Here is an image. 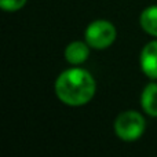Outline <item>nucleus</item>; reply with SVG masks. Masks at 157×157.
I'll list each match as a JSON object with an SVG mask.
<instances>
[{
	"mask_svg": "<svg viewBox=\"0 0 157 157\" xmlns=\"http://www.w3.org/2000/svg\"><path fill=\"white\" fill-rule=\"evenodd\" d=\"M97 90L95 78L83 68H69L55 80V94L68 106H83L92 99Z\"/></svg>",
	"mask_w": 157,
	"mask_h": 157,
	"instance_id": "nucleus-1",
	"label": "nucleus"
},
{
	"mask_svg": "<svg viewBox=\"0 0 157 157\" xmlns=\"http://www.w3.org/2000/svg\"><path fill=\"white\" fill-rule=\"evenodd\" d=\"M146 121L144 116L136 110H125L114 120V132L125 142H134L145 132Z\"/></svg>",
	"mask_w": 157,
	"mask_h": 157,
	"instance_id": "nucleus-2",
	"label": "nucleus"
},
{
	"mask_svg": "<svg viewBox=\"0 0 157 157\" xmlns=\"http://www.w3.org/2000/svg\"><path fill=\"white\" fill-rule=\"evenodd\" d=\"M117 30L112 22L106 19L92 21L84 30V40L94 50H105L114 43Z\"/></svg>",
	"mask_w": 157,
	"mask_h": 157,
	"instance_id": "nucleus-3",
	"label": "nucleus"
},
{
	"mask_svg": "<svg viewBox=\"0 0 157 157\" xmlns=\"http://www.w3.org/2000/svg\"><path fill=\"white\" fill-rule=\"evenodd\" d=\"M141 69L149 78L157 80V39L152 40L142 48L139 57Z\"/></svg>",
	"mask_w": 157,
	"mask_h": 157,
	"instance_id": "nucleus-4",
	"label": "nucleus"
},
{
	"mask_svg": "<svg viewBox=\"0 0 157 157\" xmlns=\"http://www.w3.org/2000/svg\"><path fill=\"white\" fill-rule=\"evenodd\" d=\"M90 48L91 47L88 46L86 40L84 41H80V40H76V41H72L66 46L65 48V59L68 61L71 65H81L83 62H86L87 58L90 55Z\"/></svg>",
	"mask_w": 157,
	"mask_h": 157,
	"instance_id": "nucleus-5",
	"label": "nucleus"
},
{
	"mask_svg": "<svg viewBox=\"0 0 157 157\" xmlns=\"http://www.w3.org/2000/svg\"><path fill=\"white\" fill-rule=\"evenodd\" d=\"M141 106L150 117H157V83L145 86L141 94Z\"/></svg>",
	"mask_w": 157,
	"mask_h": 157,
	"instance_id": "nucleus-6",
	"label": "nucleus"
},
{
	"mask_svg": "<svg viewBox=\"0 0 157 157\" xmlns=\"http://www.w3.org/2000/svg\"><path fill=\"white\" fill-rule=\"evenodd\" d=\"M139 25L150 36L157 37V6H149L139 15Z\"/></svg>",
	"mask_w": 157,
	"mask_h": 157,
	"instance_id": "nucleus-7",
	"label": "nucleus"
},
{
	"mask_svg": "<svg viewBox=\"0 0 157 157\" xmlns=\"http://www.w3.org/2000/svg\"><path fill=\"white\" fill-rule=\"evenodd\" d=\"M25 4H26V0H0V7L10 13L21 10Z\"/></svg>",
	"mask_w": 157,
	"mask_h": 157,
	"instance_id": "nucleus-8",
	"label": "nucleus"
}]
</instances>
